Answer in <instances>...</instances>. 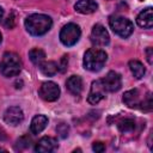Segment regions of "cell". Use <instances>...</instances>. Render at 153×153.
Masks as SVG:
<instances>
[{
	"mask_svg": "<svg viewBox=\"0 0 153 153\" xmlns=\"http://www.w3.org/2000/svg\"><path fill=\"white\" fill-rule=\"evenodd\" d=\"M53 26V20L47 14L33 13L26 17L25 19V27L27 32L32 36H42L47 33Z\"/></svg>",
	"mask_w": 153,
	"mask_h": 153,
	"instance_id": "obj_1",
	"label": "cell"
},
{
	"mask_svg": "<svg viewBox=\"0 0 153 153\" xmlns=\"http://www.w3.org/2000/svg\"><path fill=\"white\" fill-rule=\"evenodd\" d=\"M106 59L108 55L103 49L91 48L84 55V67L90 72H98L104 67Z\"/></svg>",
	"mask_w": 153,
	"mask_h": 153,
	"instance_id": "obj_2",
	"label": "cell"
},
{
	"mask_svg": "<svg viewBox=\"0 0 153 153\" xmlns=\"http://www.w3.org/2000/svg\"><path fill=\"white\" fill-rule=\"evenodd\" d=\"M22 71V60L18 54L13 51H6L2 55L0 62V72L4 76H16Z\"/></svg>",
	"mask_w": 153,
	"mask_h": 153,
	"instance_id": "obj_3",
	"label": "cell"
},
{
	"mask_svg": "<svg viewBox=\"0 0 153 153\" xmlns=\"http://www.w3.org/2000/svg\"><path fill=\"white\" fill-rule=\"evenodd\" d=\"M109 24L112 31L122 38L129 37L134 30L133 23L128 18H124L122 16H111L109 18Z\"/></svg>",
	"mask_w": 153,
	"mask_h": 153,
	"instance_id": "obj_4",
	"label": "cell"
},
{
	"mask_svg": "<svg viewBox=\"0 0 153 153\" xmlns=\"http://www.w3.org/2000/svg\"><path fill=\"white\" fill-rule=\"evenodd\" d=\"M80 35H81L80 27L74 23H68L60 31V41L63 45L72 47L79 41Z\"/></svg>",
	"mask_w": 153,
	"mask_h": 153,
	"instance_id": "obj_5",
	"label": "cell"
},
{
	"mask_svg": "<svg viewBox=\"0 0 153 153\" xmlns=\"http://www.w3.org/2000/svg\"><path fill=\"white\" fill-rule=\"evenodd\" d=\"M38 94L45 102H55L60 97V87L53 81H45L41 85Z\"/></svg>",
	"mask_w": 153,
	"mask_h": 153,
	"instance_id": "obj_6",
	"label": "cell"
},
{
	"mask_svg": "<svg viewBox=\"0 0 153 153\" xmlns=\"http://www.w3.org/2000/svg\"><path fill=\"white\" fill-rule=\"evenodd\" d=\"M90 38H91V42L98 47H104V45L109 44V42H110V36H109L106 29L102 24H96L92 27Z\"/></svg>",
	"mask_w": 153,
	"mask_h": 153,
	"instance_id": "obj_7",
	"label": "cell"
},
{
	"mask_svg": "<svg viewBox=\"0 0 153 153\" xmlns=\"http://www.w3.org/2000/svg\"><path fill=\"white\" fill-rule=\"evenodd\" d=\"M102 84H103L106 92H116L122 86V79H121V75L118 73H116L114 71H110L102 79Z\"/></svg>",
	"mask_w": 153,
	"mask_h": 153,
	"instance_id": "obj_8",
	"label": "cell"
},
{
	"mask_svg": "<svg viewBox=\"0 0 153 153\" xmlns=\"http://www.w3.org/2000/svg\"><path fill=\"white\" fill-rule=\"evenodd\" d=\"M105 92L106 91L102 84V80H94L91 85V90H90V93L87 97L88 103L92 105H96L105 97Z\"/></svg>",
	"mask_w": 153,
	"mask_h": 153,
	"instance_id": "obj_9",
	"label": "cell"
},
{
	"mask_svg": "<svg viewBox=\"0 0 153 153\" xmlns=\"http://www.w3.org/2000/svg\"><path fill=\"white\" fill-rule=\"evenodd\" d=\"M4 120L10 126H18L24 120V112L19 106H10L4 114Z\"/></svg>",
	"mask_w": 153,
	"mask_h": 153,
	"instance_id": "obj_10",
	"label": "cell"
},
{
	"mask_svg": "<svg viewBox=\"0 0 153 153\" xmlns=\"http://www.w3.org/2000/svg\"><path fill=\"white\" fill-rule=\"evenodd\" d=\"M57 147V141L51 136H44L42 137L35 146V151L38 153H47L53 152Z\"/></svg>",
	"mask_w": 153,
	"mask_h": 153,
	"instance_id": "obj_11",
	"label": "cell"
},
{
	"mask_svg": "<svg viewBox=\"0 0 153 153\" xmlns=\"http://www.w3.org/2000/svg\"><path fill=\"white\" fill-rule=\"evenodd\" d=\"M136 23L139 26L143 29H151L153 26V10L152 7H147L141 11L136 18Z\"/></svg>",
	"mask_w": 153,
	"mask_h": 153,
	"instance_id": "obj_12",
	"label": "cell"
},
{
	"mask_svg": "<svg viewBox=\"0 0 153 153\" xmlns=\"http://www.w3.org/2000/svg\"><path fill=\"white\" fill-rule=\"evenodd\" d=\"M74 8L76 12H79L81 14H91L97 11L98 4L93 0H79L74 5Z\"/></svg>",
	"mask_w": 153,
	"mask_h": 153,
	"instance_id": "obj_13",
	"label": "cell"
},
{
	"mask_svg": "<svg viewBox=\"0 0 153 153\" xmlns=\"http://www.w3.org/2000/svg\"><path fill=\"white\" fill-rule=\"evenodd\" d=\"M66 87L67 90L74 94V96H79L82 91V80L79 75H72L67 79L66 81Z\"/></svg>",
	"mask_w": 153,
	"mask_h": 153,
	"instance_id": "obj_14",
	"label": "cell"
},
{
	"mask_svg": "<svg viewBox=\"0 0 153 153\" xmlns=\"http://www.w3.org/2000/svg\"><path fill=\"white\" fill-rule=\"evenodd\" d=\"M123 103L128 106V108H137L141 103L140 100V93L139 90L134 88V90H129L123 94Z\"/></svg>",
	"mask_w": 153,
	"mask_h": 153,
	"instance_id": "obj_15",
	"label": "cell"
},
{
	"mask_svg": "<svg viewBox=\"0 0 153 153\" xmlns=\"http://www.w3.org/2000/svg\"><path fill=\"white\" fill-rule=\"evenodd\" d=\"M48 124V118L44 115H36L30 124V130L32 134H39Z\"/></svg>",
	"mask_w": 153,
	"mask_h": 153,
	"instance_id": "obj_16",
	"label": "cell"
},
{
	"mask_svg": "<svg viewBox=\"0 0 153 153\" xmlns=\"http://www.w3.org/2000/svg\"><path fill=\"white\" fill-rule=\"evenodd\" d=\"M38 67H39L41 73L47 76H53L59 71V65L55 61H43Z\"/></svg>",
	"mask_w": 153,
	"mask_h": 153,
	"instance_id": "obj_17",
	"label": "cell"
},
{
	"mask_svg": "<svg viewBox=\"0 0 153 153\" xmlns=\"http://www.w3.org/2000/svg\"><path fill=\"white\" fill-rule=\"evenodd\" d=\"M129 69H130L131 74L134 75V78H136V79H141L146 73L143 65L137 60H130L129 61Z\"/></svg>",
	"mask_w": 153,
	"mask_h": 153,
	"instance_id": "obj_18",
	"label": "cell"
},
{
	"mask_svg": "<svg viewBox=\"0 0 153 153\" xmlns=\"http://www.w3.org/2000/svg\"><path fill=\"white\" fill-rule=\"evenodd\" d=\"M29 57L31 60V62L36 66H39L44 59H45V53L42 50V49H38V48H35V49H31L29 51Z\"/></svg>",
	"mask_w": 153,
	"mask_h": 153,
	"instance_id": "obj_19",
	"label": "cell"
},
{
	"mask_svg": "<svg viewBox=\"0 0 153 153\" xmlns=\"http://www.w3.org/2000/svg\"><path fill=\"white\" fill-rule=\"evenodd\" d=\"M117 127H118V130L123 134L131 133L135 129V121L133 118H123L118 122Z\"/></svg>",
	"mask_w": 153,
	"mask_h": 153,
	"instance_id": "obj_20",
	"label": "cell"
},
{
	"mask_svg": "<svg viewBox=\"0 0 153 153\" xmlns=\"http://www.w3.org/2000/svg\"><path fill=\"white\" fill-rule=\"evenodd\" d=\"M140 105H141V109L143 111H146V112H149L152 110V108H153V100H152V93L151 92H148L146 94V97L140 103Z\"/></svg>",
	"mask_w": 153,
	"mask_h": 153,
	"instance_id": "obj_21",
	"label": "cell"
},
{
	"mask_svg": "<svg viewBox=\"0 0 153 153\" xmlns=\"http://www.w3.org/2000/svg\"><path fill=\"white\" fill-rule=\"evenodd\" d=\"M30 142H31V139H30L29 136H22V137L18 139L17 142H16V149H17V151H18V149L22 151V149L29 147V146H30Z\"/></svg>",
	"mask_w": 153,
	"mask_h": 153,
	"instance_id": "obj_22",
	"label": "cell"
},
{
	"mask_svg": "<svg viewBox=\"0 0 153 153\" xmlns=\"http://www.w3.org/2000/svg\"><path fill=\"white\" fill-rule=\"evenodd\" d=\"M56 130H57L59 135H60V136H61L62 139H65V137H67V135H68L69 128H68V126H67L66 123H60V124L57 126Z\"/></svg>",
	"mask_w": 153,
	"mask_h": 153,
	"instance_id": "obj_23",
	"label": "cell"
},
{
	"mask_svg": "<svg viewBox=\"0 0 153 153\" xmlns=\"http://www.w3.org/2000/svg\"><path fill=\"white\" fill-rule=\"evenodd\" d=\"M92 149H93L94 152H97V153H102V152H104L105 146H104L103 142L97 141V142H93V145H92Z\"/></svg>",
	"mask_w": 153,
	"mask_h": 153,
	"instance_id": "obj_24",
	"label": "cell"
},
{
	"mask_svg": "<svg viewBox=\"0 0 153 153\" xmlns=\"http://www.w3.org/2000/svg\"><path fill=\"white\" fill-rule=\"evenodd\" d=\"M67 62H68V56H62V59H61V63L59 65V67H61V68H59L61 72H65L66 71V67H67Z\"/></svg>",
	"mask_w": 153,
	"mask_h": 153,
	"instance_id": "obj_25",
	"label": "cell"
},
{
	"mask_svg": "<svg viewBox=\"0 0 153 153\" xmlns=\"http://www.w3.org/2000/svg\"><path fill=\"white\" fill-rule=\"evenodd\" d=\"M146 55H147V61H148V63L152 65V63H153V49H152V48H147Z\"/></svg>",
	"mask_w": 153,
	"mask_h": 153,
	"instance_id": "obj_26",
	"label": "cell"
},
{
	"mask_svg": "<svg viewBox=\"0 0 153 153\" xmlns=\"http://www.w3.org/2000/svg\"><path fill=\"white\" fill-rule=\"evenodd\" d=\"M5 25H6V27H13V25H14V17H13V13H11V14L8 16L7 22L5 23Z\"/></svg>",
	"mask_w": 153,
	"mask_h": 153,
	"instance_id": "obj_27",
	"label": "cell"
},
{
	"mask_svg": "<svg viewBox=\"0 0 153 153\" xmlns=\"http://www.w3.org/2000/svg\"><path fill=\"white\" fill-rule=\"evenodd\" d=\"M2 18H4V10L2 7H0V22L2 20Z\"/></svg>",
	"mask_w": 153,
	"mask_h": 153,
	"instance_id": "obj_28",
	"label": "cell"
},
{
	"mask_svg": "<svg viewBox=\"0 0 153 153\" xmlns=\"http://www.w3.org/2000/svg\"><path fill=\"white\" fill-rule=\"evenodd\" d=\"M1 41H2V36H1V33H0V43H1Z\"/></svg>",
	"mask_w": 153,
	"mask_h": 153,
	"instance_id": "obj_29",
	"label": "cell"
},
{
	"mask_svg": "<svg viewBox=\"0 0 153 153\" xmlns=\"http://www.w3.org/2000/svg\"><path fill=\"white\" fill-rule=\"evenodd\" d=\"M0 152H5V149L4 148H0Z\"/></svg>",
	"mask_w": 153,
	"mask_h": 153,
	"instance_id": "obj_30",
	"label": "cell"
}]
</instances>
